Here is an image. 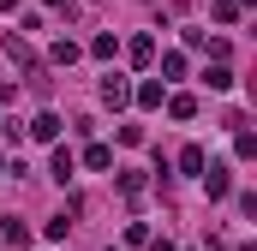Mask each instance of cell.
Instances as JSON below:
<instances>
[{"label": "cell", "instance_id": "6da1fadb", "mask_svg": "<svg viewBox=\"0 0 257 251\" xmlns=\"http://www.w3.org/2000/svg\"><path fill=\"white\" fill-rule=\"evenodd\" d=\"M197 180H203V191H209V197H227V191H233L227 162H203V174H197Z\"/></svg>", "mask_w": 257, "mask_h": 251}, {"label": "cell", "instance_id": "7a4b0ae2", "mask_svg": "<svg viewBox=\"0 0 257 251\" xmlns=\"http://www.w3.org/2000/svg\"><path fill=\"white\" fill-rule=\"evenodd\" d=\"M102 102H108V108H126V102H132V84L120 78V72H108V78H102Z\"/></svg>", "mask_w": 257, "mask_h": 251}, {"label": "cell", "instance_id": "3957f363", "mask_svg": "<svg viewBox=\"0 0 257 251\" xmlns=\"http://www.w3.org/2000/svg\"><path fill=\"white\" fill-rule=\"evenodd\" d=\"M30 138L36 144H60V114H36L30 120Z\"/></svg>", "mask_w": 257, "mask_h": 251}, {"label": "cell", "instance_id": "277c9868", "mask_svg": "<svg viewBox=\"0 0 257 251\" xmlns=\"http://www.w3.org/2000/svg\"><path fill=\"white\" fill-rule=\"evenodd\" d=\"M162 96H168V90H162V78H144V84L132 90V102H138V108H162Z\"/></svg>", "mask_w": 257, "mask_h": 251}, {"label": "cell", "instance_id": "5b68a950", "mask_svg": "<svg viewBox=\"0 0 257 251\" xmlns=\"http://www.w3.org/2000/svg\"><path fill=\"white\" fill-rule=\"evenodd\" d=\"M162 102H168L174 120H197V96H186V90H174V96H162Z\"/></svg>", "mask_w": 257, "mask_h": 251}, {"label": "cell", "instance_id": "8992f818", "mask_svg": "<svg viewBox=\"0 0 257 251\" xmlns=\"http://www.w3.org/2000/svg\"><path fill=\"white\" fill-rule=\"evenodd\" d=\"M126 60L132 66H150V60H156V36H132V42H126Z\"/></svg>", "mask_w": 257, "mask_h": 251}, {"label": "cell", "instance_id": "52a82bcc", "mask_svg": "<svg viewBox=\"0 0 257 251\" xmlns=\"http://www.w3.org/2000/svg\"><path fill=\"white\" fill-rule=\"evenodd\" d=\"M0 239H6V245H30V227H24L18 215H0Z\"/></svg>", "mask_w": 257, "mask_h": 251}, {"label": "cell", "instance_id": "ba28073f", "mask_svg": "<svg viewBox=\"0 0 257 251\" xmlns=\"http://www.w3.org/2000/svg\"><path fill=\"white\" fill-rule=\"evenodd\" d=\"M48 174H54V180H72V174H78V156H72V150H54V162H48Z\"/></svg>", "mask_w": 257, "mask_h": 251}, {"label": "cell", "instance_id": "9c48e42d", "mask_svg": "<svg viewBox=\"0 0 257 251\" xmlns=\"http://www.w3.org/2000/svg\"><path fill=\"white\" fill-rule=\"evenodd\" d=\"M84 168H96V174L114 168V150H108V144H84Z\"/></svg>", "mask_w": 257, "mask_h": 251}, {"label": "cell", "instance_id": "30bf717a", "mask_svg": "<svg viewBox=\"0 0 257 251\" xmlns=\"http://www.w3.org/2000/svg\"><path fill=\"white\" fill-rule=\"evenodd\" d=\"M203 162H209V156H203V150H197V144H186V150H180V174H203Z\"/></svg>", "mask_w": 257, "mask_h": 251}, {"label": "cell", "instance_id": "8fae6325", "mask_svg": "<svg viewBox=\"0 0 257 251\" xmlns=\"http://www.w3.org/2000/svg\"><path fill=\"white\" fill-rule=\"evenodd\" d=\"M90 54H96V60H114V54H120V36H114V30H102V36L90 42Z\"/></svg>", "mask_w": 257, "mask_h": 251}, {"label": "cell", "instance_id": "7c38bea8", "mask_svg": "<svg viewBox=\"0 0 257 251\" xmlns=\"http://www.w3.org/2000/svg\"><path fill=\"white\" fill-rule=\"evenodd\" d=\"M203 78H209V90H233V66H227V60H215Z\"/></svg>", "mask_w": 257, "mask_h": 251}, {"label": "cell", "instance_id": "4fadbf2b", "mask_svg": "<svg viewBox=\"0 0 257 251\" xmlns=\"http://www.w3.org/2000/svg\"><path fill=\"white\" fill-rule=\"evenodd\" d=\"M233 156H239V162H251V156H257V138H251V132H245V126L233 132Z\"/></svg>", "mask_w": 257, "mask_h": 251}, {"label": "cell", "instance_id": "5bb4252c", "mask_svg": "<svg viewBox=\"0 0 257 251\" xmlns=\"http://www.w3.org/2000/svg\"><path fill=\"white\" fill-rule=\"evenodd\" d=\"M78 54H84V48H78L72 36H60V42H54V66H72V60H78Z\"/></svg>", "mask_w": 257, "mask_h": 251}, {"label": "cell", "instance_id": "9a60e30c", "mask_svg": "<svg viewBox=\"0 0 257 251\" xmlns=\"http://www.w3.org/2000/svg\"><path fill=\"white\" fill-rule=\"evenodd\" d=\"M168 78H186V54H162V84Z\"/></svg>", "mask_w": 257, "mask_h": 251}, {"label": "cell", "instance_id": "2e32d148", "mask_svg": "<svg viewBox=\"0 0 257 251\" xmlns=\"http://www.w3.org/2000/svg\"><path fill=\"white\" fill-rule=\"evenodd\" d=\"M239 12H245V6H239V0H215V18H221V24H233V18H239Z\"/></svg>", "mask_w": 257, "mask_h": 251}, {"label": "cell", "instance_id": "e0dca14e", "mask_svg": "<svg viewBox=\"0 0 257 251\" xmlns=\"http://www.w3.org/2000/svg\"><path fill=\"white\" fill-rule=\"evenodd\" d=\"M144 245H150V251H174V239H144Z\"/></svg>", "mask_w": 257, "mask_h": 251}, {"label": "cell", "instance_id": "ac0fdd59", "mask_svg": "<svg viewBox=\"0 0 257 251\" xmlns=\"http://www.w3.org/2000/svg\"><path fill=\"white\" fill-rule=\"evenodd\" d=\"M0 12H18V0H0Z\"/></svg>", "mask_w": 257, "mask_h": 251}, {"label": "cell", "instance_id": "d6986e66", "mask_svg": "<svg viewBox=\"0 0 257 251\" xmlns=\"http://www.w3.org/2000/svg\"><path fill=\"white\" fill-rule=\"evenodd\" d=\"M42 6H60V0H42Z\"/></svg>", "mask_w": 257, "mask_h": 251}, {"label": "cell", "instance_id": "ffe728a7", "mask_svg": "<svg viewBox=\"0 0 257 251\" xmlns=\"http://www.w3.org/2000/svg\"><path fill=\"white\" fill-rule=\"evenodd\" d=\"M0 174H6V156H0Z\"/></svg>", "mask_w": 257, "mask_h": 251}, {"label": "cell", "instance_id": "44dd1931", "mask_svg": "<svg viewBox=\"0 0 257 251\" xmlns=\"http://www.w3.org/2000/svg\"><path fill=\"white\" fill-rule=\"evenodd\" d=\"M239 6H251V0H239Z\"/></svg>", "mask_w": 257, "mask_h": 251}]
</instances>
